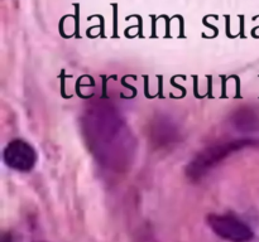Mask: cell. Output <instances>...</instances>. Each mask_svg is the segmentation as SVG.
Wrapping results in <instances>:
<instances>
[{
	"instance_id": "obj_1",
	"label": "cell",
	"mask_w": 259,
	"mask_h": 242,
	"mask_svg": "<svg viewBox=\"0 0 259 242\" xmlns=\"http://www.w3.org/2000/svg\"><path fill=\"white\" fill-rule=\"evenodd\" d=\"M83 133L90 149L99 160L108 165L120 164L124 153L128 151V133L118 113L111 107L99 105L86 112Z\"/></svg>"
},
{
	"instance_id": "obj_2",
	"label": "cell",
	"mask_w": 259,
	"mask_h": 242,
	"mask_svg": "<svg viewBox=\"0 0 259 242\" xmlns=\"http://www.w3.org/2000/svg\"><path fill=\"white\" fill-rule=\"evenodd\" d=\"M254 145H259V140L235 139V140L218 141V143L211 144L197 153L196 156L190 161L186 168V175L191 180H199L202 176L206 175L214 166L222 163L225 158L242 149Z\"/></svg>"
},
{
	"instance_id": "obj_3",
	"label": "cell",
	"mask_w": 259,
	"mask_h": 242,
	"mask_svg": "<svg viewBox=\"0 0 259 242\" xmlns=\"http://www.w3.org/2000/svg\"><path fill=\"white\" fill-rule=\"evenodd\" d=\"M207 224L215 234L229 242H249L254 237L253 229L233 214H209Z\"/></svg>"
},
{
	"instance_id": "obj_4",
	"label": "cell",
	"mask_w": 259,
	"mask_h": 242,
	"mask_svg": "<svg viewBox=\"0 0 259 242\" xmlns=\"http://www.w3.org/2000/svg\"><path fill=\"white\" fill-rule=\"evenodd\" d=\"M3 156H4L5 164L9 168L23 171V173L32 170L33 166L37 163V153L34 148L29 143L20 139L10 141L4 149Z\"/></svg>"
},
{
	"instance_id": "obj_5",
	"label": "cell",
	"mask_w": 259,
	"mask_h": 242,
	"mask_svg": "<svg viewBox=\"0 0 259 242\" xmlns=\"http://www.w3.org/2000/svg\"><path fill=\"white\" fill-rule=\"evenodd\" d=\"M233 124L242 131H255L259 129V116L249 107H242L233 116Z\"/></svg>"
},
{
	"instance_id": "obj_6",
	"label": "cell",
	"mask_w": 259,
	"mask_h": 242,
	"mask_svg": "<svg viewBox=\"0 0 259 242\" xmlns=\"http://www.w3.org/2000/svg\"><path fill=\"white\" fill-rule=\"evenodd\" d=\"M2 242H12V236L10 234H4Z\"/></svg>"
}]
</instances>
